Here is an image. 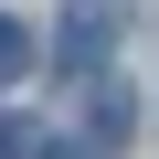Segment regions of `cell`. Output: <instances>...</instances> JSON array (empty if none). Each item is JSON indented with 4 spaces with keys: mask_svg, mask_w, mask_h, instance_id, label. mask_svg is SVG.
Wrapping results in <instances>:
<instances>
[{
    "mask_svg": "<svg viewBox=\"0 0 159 159\" xmlns=\"http://www.w3.org/2000/svg\"><path fill=\"white\" fill-rule=\"evenodd\" d=\"M127 127H138V106H127V96H117V85H106V96H96V148H117V138H127Z\"/></svg>",
    "mask_w": 159,
    "mask_h": 159,
    "instance_id": "cell-1",
    "label": "cell"
},
{
    "mask_svg": "<svg viewBox=\"0 0 159 159\" xmlns=\"http://www.w3.org/2000/svg\"><path fill=\"white\" fill-rule=\"evenodd\" d=\"M21 64H32V32H11V21H0V85H11Z\"/></svg>",
    "mask_w": 159,
    "mask_h": 159,
    "instance_id": "cell-2",
    "label": "cell"
},
{
    "mask_svg": "<svg viewBox=\"0 0 159 159\" xmlns=\"http://www.w3.org/2000/svg\"><path fill=\"white\" fill-rule=\"evenodd\" d=\"M53 159H96V148H53Z\"/></svg>",
    "mask_w": 159,
    "mask_h": 159,
    "instance_id": "cell-3",
    "label": "cell"
}]
</instances>
